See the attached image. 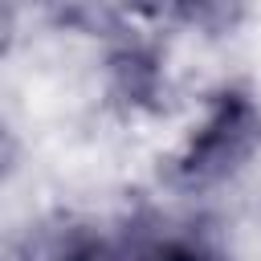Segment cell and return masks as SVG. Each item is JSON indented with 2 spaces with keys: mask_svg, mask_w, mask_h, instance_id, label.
Masks as SVG:
<instances>
[{
  "mask_svg": "<svg viewBox=\"0 0 261 261\" xmlns=\"http://www.w3.org/2000/svg\"><path fill=\"white\" fill-rule=\"evenodd\" d=\"M261 151V102L249 86L224 82L208 94L200 122L171 155V179L184 192H204L241 175Z\"/></svg>",
  "mask_w": 261,
  "mask_h": 261,
  "instance_id": "6da1fadb",
  "label": "cell"
},
{
  "mask_svg": "<svg viewBox=\"0 0 261 261\" xmlns=\"http://www.w3.org/2000/svg\"><path fill=\"white\" fill-rule=\"evenodd\" d=\"M106 90L126 110H159V102L167 94L163 49L151 37L122 29V37L106 53Z\"/></svg>",
  "mask_w": 261,
  "mask_h": 261,
  "instance_id": "7a4b0ae2",
  "label": "cell"
},
{
  "mask_svg": "<svg viewBox=\"0 0 261 261\" xmlns=\"http://www.w3.org/2000/svg\"><path fill=\"white\" fill-rule=\"evenodd\" d=\"M135 261H232L224 241L196 220H167L130 245Z\"/></svg>",
  "mask_w": 261,
  "mask_h": 261,
  "instance_id": "3957f363",
  "label": "cell"
},
{
  "mask_svg": "<svg viewBox=\"0 0 261 261\" xmlns=\"http://www.w3.org/2000/svg\"><path fill=\"white\" fill-rule=\"evenodd\" d=\"M45 261H135L130 249L98 237V232H86V228H69L49 253Z\"/></svg>",
  "mask_w": 261,
  "mask_h": 261,
  "instance_id": "277c9868",
  "label": "cell"
}]
</instances>
